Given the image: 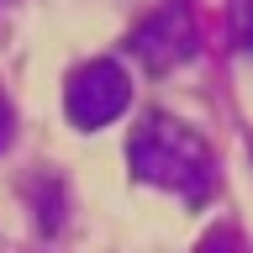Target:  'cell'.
<instances>
[{"label": "cell", "mask_w": 253, "mask_h": 253, "mask_svg": "<svg viewBox=\"0 0 253 253\" xmlns=\"http://www.w3.org/2000/svg\"><path fill=\"white\" fill-rule=\"evenodd\" d=\"M126 164L142 185L169 190L185 206H201L216 185L211 142L174 116H142V126H132V142H126Z\"/></svg>", "instance_id": "cell-1"}, {"label": "cell", "mask_w": 253, "mask_h": 253, "mask_svg": "<svg viewBox=\"0 0 253 253\" xmlns=\"http://www.w3.org/2000/svg\"><path fill=\"white\" fill-rule=\"evenodd\" d=\"M126 106H132V79H126V69L116 58H90L63 84V111H69V122L79 132L111 126Z\"/></svg>", "instance_id": "cell-2"}, {"label": "cell", "mask_w": 253, "mask_h": 253, "mask_svg": "<svg viewBox=\"0 0 253 253\" xmlns=\"http://www.w3.org/2000/svg\"><path fill=\"white\" fill-rule=\"evenodd\" d=\"M126 47L148 74H169V69L190 63L195 58V16H190V5L185 0H164L153 16H142L132 27Z\"/></svg>", "instance_id": "cell-3"}, {"label": "cell", "mask_w": 253, "mask_h": 253, "mask_svg": "<svg viewBox=\"0 0 253 253\" xmlns=\"http://www.w3.org/2000/svg\"><path fill=\"white\" fill-rule=\"evenodd\" d=\"M232 42L253 58V0H232Z\"/></svg>", "instance_id": "cell-4"}, {"label": "cell", "mask_w": 253, "mask_h": 253, "mask_svg": "<svg viewBox=\"0 0 253 253\" xmlns=\"http://www.w3.org/2000/svg\"><path fill=\"white\" fill-rule=\"evenodd\" d=\"M195 253H243V243H237V232H232V227H216V232L206 237Z\"/></svg>", "instance_id": "cell-5"}, {"label": "cell", "mask_w": 253, "mask_h": 253, "mask_svg": "<svg viewBox=\"0 0 253 253\" xmlns=\"http://www.w3.org/2000/svg\"><path fill=\"white\" fill-rule=\"evenodd\" d=\"M11 100H5V95H0V148H5V142H11Z\"/></svg>", "instance_id": "cell-6"}]
</instances>
